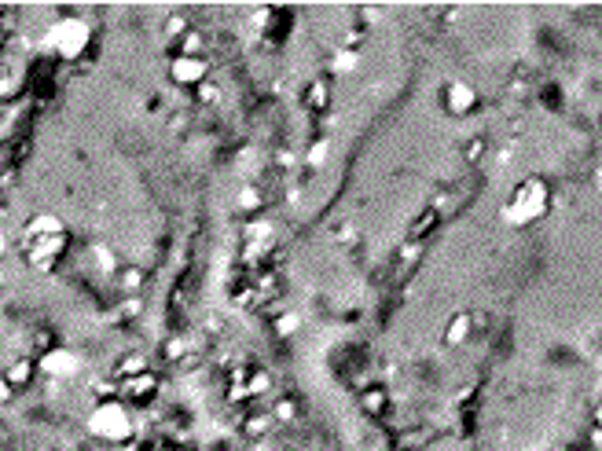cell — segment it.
<instances>
[{
	"label": "cell",
	"instance_id": "6da1fadb",
	"mask_svg": "<svg viewBox=\"0 0 602 451\" xmlns=\"http://www.w3.org/2000/svg\"><path fill=\"white\" fill-rule=\"evenodd\" d=\"M444 103H448V110H452V114H467L474 103H478V96H474V88H467V85H452L444 92Z\"/></svg>",
	"mask_w": 602,
	"mask_h": 451
},
{
	"label": "cell",
	"instance_id": "3957f363",
	"mask_svg": "<svg viewBox=\"0 0 602 451\" xmlns=\"http://www.w3.org/2000/svg\"><path fill=\"white\" fill-rule=\"evenodd\" d=\"M470 334V316H455L452 327H448V345H463Z\"/></svg>",
	"mask_w": 602,
	"mask_h": 451
},
{
	"label": "cell",
	"instance_id": "7a4b0ae2",
	"mask_svg": "<svg viewBox=\"0 0 602 451\" xmlns=\"http://www.w3.org/2000/svg\"><path fill=\"white\" fill-rule=\"evenodd\" d=\"M202 70H206V62H199V59H191V56L173 62V77H176V81H195V77H202Z\"/></svg>",
	"mask_w": 602,
	"mask_h": 451
},
{
	"label": "cell",
	"instance_id": "277c9868",
	"mask_svg": "<svg viewBox=\"0 0 602 451\" xmlns=\"http://www.w3.org/2000/svg\"><path fill=\"white\" fill-rule=\"evenodd\" d=\"M595 422H599V429H602V407L595 411Z\"/></svg>",
	"mask_w": 602,
	"mask_h": 451
}]
</instances>
